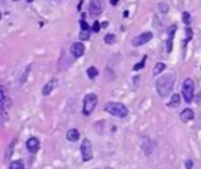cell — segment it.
I'll return each mask as SVG.
<instances>
[{"label": "cell", "instance_id": "6da1fadb", "mask_svg": "<svg viewBox=\"0 0 201 169\" xmlns=\"http://www.w3.org/2000/svg\"><path fill=\"white\" fill-rule=\"evenodd\" d=\"M174 79H175V76L172 74H167V75H163L162 78H159L156 81V90L162 98L167 97L171 93L174 86Z\"/></svg>", "mask_w": 201, "mask_h": 169}, {"label": "cell", "instance_id": "7a4b0ae2", "mask_svg": "<svg viewBox=\"0 0 201 169\" xmlns=\"http://www.w3.org/2000/svg\"><path fill=\"white\" fill-rule=\"evenodd\" d=\"M104 109L107 113L112 114V116H115V117H121V119L126 117L127 113H129V109L121 102H108Z\"/></svg>", "mask_w": 201, "mask_h": 169}, {"label": "cell", "instance_id": "3957f363", "mask_svg": "<svg viewBox=\"0 0 201 169\" xmlns=\"http://www.w3.org/2000/svg\"><path fill=\"white\" fill-rule=\"evenodd\" d=\"M97 105V95L94 93H89L83 97V106H82V113L83 116H90L92 112L94 111Z\"/></svg>", "mask_w": 201, "mask_h": 169}, {"label": "cell", "instance_id": "277c9868", "mask_svg": "<svg viewBox=\"0 0 201 169\" xmlns=\"http://www.w3.org/2000/svg\"><path fill=\"white\" fill-rule=\"evenodd\" d=\"M182 94L187 104L192 102L194 97V82L192 78H186L183 81V87H182Z\"/></svg>", "mask_w": 201, "mask_h": 169}, {"label": "cell", "instance_id": "5b68a950", "mask_svg": "<svg viewBox=\"0 0 201 169\" xmlns=\"http://www.w3.org/2000/svg\"><path fill=\"white\" fill-rule=\"evenodd\" d=\"M81 155H82L83 162H88L93 158V149H92V143L89 139H83L81 143Z\"/></svg>", "mask_w": 201, "mask_h": 169}, {"label": "cell", "instance_id": "8992f818", "mask_svg": "<svg viewBox=\"0 0 201 169\" xmlns=\"http://www.w3.org/2000/svg\"><path fill=\"white\" fill-rule=\"evenodd\" d=\"M152 37H153V34H152L151 31H145V33H142V34H140L138 37H135L134 40L131 41V44H133L134 46L145 45L146 42H149V41L152 40Z\"/></svg>", "mask_w": 201, "mask_h": 169}, {"label": "cell", "instance_id": "52a82bcc", "mask_svg": "<svg viewBox=\"0 0 201 169\" xmlns=\"http://www.w3.org/2000/svg\"><path fill=\"white\" fill-rule=\"evenodd\" d=\"M101 11H103V0H90V4H89L90 15L97 16L99 14H101Z\"/></svg>", "mask_w": 201, "mask_h": 169}, {"label": "cell", "instance_id": "ba28073f", "mask_svg": "<svg viewBox=\"0 0 201 169\" xmlns=\"http://www.w3.org/2000/svg\"><path fill=\"white\" fill-rule=\"evenodd\" d=\"M26 149H28L29 153L36 154V153L40 150V141L37 138H34V136L29 138L28 141H26Z\"/></svg>", "mask_w": 201, "mask_h": 169}, {"label": "cell", "instance_id": "9c48e42d", "mask_svg": "<svg viewBox=\"0 0 201 169\" xmlns=\"http://www.w3.org/2000/svg\"><path fill=\"white\" fill-rule=\"evenodd\" d=\"M70 52L74 57H81L85 52V46H83L82 42H74L71 46H70Z\"/></svg>", "mask_w": 201, "mask_h": 169}, {"label": "cell", "instance_id": "30bf717a", "mask_svg": "<svg viewBox=\"0 0 201 169\" xmlns=\"http://www.w3.org/2000/svg\"><path fill=\"white\" fill-rule=\"evenodd\" d=\"M58 86V79H51V81H48L47 83L44 85V87H43V95H45V97H47V95H49L51 93H52V90H55V87Z\"/></svg>", "mask_w": 201, "mask_h": 169}, {"label": "cell", "instance_id": "8fae6325", "mask_svg": "<svg viewBox=\"0 0 201 169\" xmlns=\"http://www.w3.org/2000/svg\"><path fill=\"white\" fill-rule=\"evenodd\" d=\"M66 139L69 142H77L80 139V131L77 128H70L66 132Z\"/></svg>", "mask_w": 201, "mask_h": 169}, {"label": "cell", "instance_id": "7c38bea8", "mask_svg": "<svg viewBox=\"0 0 201 169\" xmlns=\"http://www.w3.org/2000/svg\"><path fill=\"white\" fill-rule=\"evenodd\" d=\"M193 119H194V112H193L190 108H186V109H183V111H182L181 120L183 123H187V121H190V120H193Z\"/></svg>", "mask_w": 201, "mask_h": 169}, {"label": "cell", "instance_id": "4fadbf2b", "mask_svg": "<svg viewBox=\"0 0 201 169\" xmlns=\"http://www.w3.org/2000/svg\"><path fill=\"white\" fill-rule=\"evenodd\" d=\"M168 105H170L171 108H178V106L181 105V95H179V94H172L171 101H170Z\"/></svg>", "mask_w": 201, "mask_h": 169}, {"label": "cell", "instance_id": "5bb4252c", "mask_svg": "<svg viewBox=\"0 0 201 169\" xmlns=\"http://www.w3.org/2000/svg\"><path fill=\"white\" fill-rule=\"evenodd\" d=\"M10 169H25V164H23L22 160L11 161V164H10Z\"/></svg>", "mask_w": 201, "mask_h": 169}, {"label": "cell", "instance_id": "9a60e30c", "mask_svg": "<svg viewBox=\"0 0 201 169\" xmlns=\"http://www.w3.org/2000/svg\"><path fill=\"white\" fill-rule=\"evenodd\" d=\"M164 70H165V64H164V63H157V64L153 67V72H152V74H153V76H156V75H159L160 72H163Z\"/></svg>", "mask_w": 201, "mask_h": 169}, {"label": "cell", "instance_id": "2e32d148", "mask_svg": "<svg viewBox=\"0 0 201 169\" xmlns=\"http://www.w3.org/2000/svg\"><path fill=\"white\" fill-rule=\"evenodd\" d=\"M86 74H88V76L90 79H94L97 75H99V70H97L96 67H89L88 70H86Z\"/></svg>", "mask_w": 201, "mask_h": 169}, {"label": "cell", "instance_id": "e0dca14e", "mask_svg": "<svg viewBox=\"0 0 201 169\" xmlns=\"http://www.w3.org/2000/svg\"><path fill=\"white\" fill-rule=\"evenodd\" d=\"M145 61H146V56H144V57H142V60H141L140 63H137V64H134V67H133V70H134V71L142 70V68L145 67Z\"/></svg>", "mask_w": 201, "mask_h": 169}, {"label": "cell", "instance_id": "ac0fdd59", "mask_svg": "<svg viewBox=\"0 0 201 169\" xmlns=\"http://www.w3.org/2000/svg\"><path fill=\"white\" fill-rule=\"evenodd\" d=\"M115 40H116V38H115V34H111V33H110V34H107V35L104 37V42H105V44H114V42H115Z\"/></svg>", "mask_w": 201, "mask_h": 169}, {"label": "cell", "instance_id": "d6986e66", "mask_svg": "<svg viewBox=\"0 0 201 169\" xmlns=\"http://www.w3.org/2000/svg\"><path fill=\"white\" fill-rule=\"evenodd\" d=\"M89 37H90L89 30H81V33H80V38H81V40H89Z\"/></svg>", "mask_w": 201, "mask_h": 169}, {"label": "cell", "instance_id": "ffe728a7", "mask_svg": "<svg viewBox=\"0 0 201 169\" xmlns=\"http://www.w3.org/2000/svg\"><path fill=\"white\" fill-rule=\"evenodd\" d=\"M182 21H183L185 25H189L190 21H192V18H190V14L189 12H183V14H182Z\"/></svg>", "mask_w": 201, "mask_h": 169}, {"label": "cell", "instance_id": "44dd1931", "mask_svg": "<svg viewBox=\"0 0 201 169\" xmlns=\"http://www.w3.org/2000/svg\"><path fill=\"white\" fill-rule=\"evenodd\" d=\"M6 101V91L2 86H0V105H3V102Z\"/></svg>", "mask_w": 201, "mask_h": 169}, {"label": "cell", "instance_id": "7402d4cb", "mask_svg": "<svg viewBox=\"0 0 201 169\" xmlns=\"http://www.w3.org/2000/svg\"><path fill=\"white\" fill-rule=\"evenodd\" d=\"M100 29H101V23H100V22H97V21H94L93 26H92V30H93L94 33H99Z\"/></svg>", "mask_w": 201, "mask_h": 169}, {"label": "cell", "instance_id": "603a6c76", "mask_svg": "<svg viewBox=\"0 0 201 169\" xmlns=\"http://www.w3.org/2000/svg\"><path fill=\"white\" fill-rule=\"evenodd\" d=\"M14 144H15V141H12L11 143H10V149H7V153H6V157H11L12 154V150H14Z\"/></svg>", "mask_w": 201, "mask_h": 169}, {"label": "cell", "instance_id": "cb8c5ba5", "mask_svg": "<svg viewBox=\"0 0 201 169\" xmlns=\"http://www.w3.org/2000/svg\"><path fill=\"white\" fill-rule=\"evenodd\" d=\"M80 25H81V30H89V25L86 23L85 19H82V21L80 22Z\"/></svg>", "mask_w": 201, "mask_h": 169}, {"label": "cell", "instance_id": "d4e9b609", "mask_svg": "<svg viewBox=\"0 0 201 169\" xmlns=\"http://www.w3.org/2000/svg\"><path fill=\"white\" fill-rule=\"evenodd\" d=\"M159 8H160V11H162V12H167V11H168V5L165 4V3H160Z\"/></svg>", "mask_w": 201, "mask_h": 169}, {"label": "cell", "instance_id": "484cf974", "mask_svg": "<svg viewBox=\"0 0 201 169\" xmlns=\"http://www.w3.org/2000/svg\"><path fill=\"white\" fill-rule=\"evenodd\" d=\"M186 34H187V40H192L193 31H192V29H190V27H186Z\"/></svg>", "mask_w": 201, "mask_h": 169}, {"label": "cell", "instance_id": "4316f807", "mask_svg": "<svg viewBox=\"0 0 201 169\" xmlns=\"http://www.w3.org/2000/svg\"><path fill=\"white\" fill-rule=\"evenodd\" d=\"M186 169H193V161L192 160H189V161H186Z\"/></svg>", "mask_w": 201, "mask_h": 169}, {"label": "cell", "instance_id": "83f0119b", "mask_svg": "<svg viewBox=\"0 0 201 169\" xmlns=\"http://www.w3.org/2000/svg\"><path fill=\"white\" fill-rule=\"evenodd\" d=\"M118 2H119V0H111V4H112V5H116V4H118Z\"/></svg>", "mask_w": 201, "mask_h": 169}, {"label": "cell", "instance_id": "f1b7e54d", "mask_svg": "<svg viewBox=\"0 0 201 169\" xmlns=\"http://www.w3.org/2000/svg\"><path fill=\"white\" fill-rule=\"evenodd\" d=\"M108 26V22H103L101 23V27H107Z\"/></svg>", "mask_w": 201, "mask_h": 169}, {"label": "cell", "instance_id": "f546056e", "mask_svg": "<svg viewBox=\"0 0 201 169\" xmlns=\"http://www.w3.org/2000/svg\"><path fill=\"white\" fill-rule=\"evenodd\" d=\"M26 2H28V3H32V2H33V0H26Z\"/></svg>", "mask_w": 201, "mask_h": 169}, {"label": "cell", "instance_id": "4dcf8cb0", "mask_svg": "<svg viewBox=\"0 0 201 169\" xmlns=\"http://www.w3.org/2000/svg\"><path fill=\"white\" fill-rule=\"evenodd\" d=\"M0 19H2V14H0Z\"/></svg>", "mask_w": 201, "mask_h": 169}, {"label": "cell", "instance_id": "1f68e13d", "mask_svg": "<svg viewBox=\"0 0 201 169\" xmlns=\"http://www.w3.org/2000/svg\"><path fill=\"white\" fill-rule=\"evenodd\" d=\"M14 2H18V0H14Z\"/></svg>", "mask_w": 201, "mask_h": 169}]
</instances>
